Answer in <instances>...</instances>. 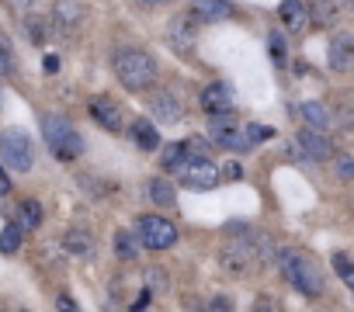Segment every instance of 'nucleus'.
Returning <instances> with one entry per match:
<instances>
[{
  "label": "nucleus",
  "mask_w": 354,
  "mask_h": 312,
  "mask_svg": "<svg viewBox=\"0 0 354 312\" xmlns=\"http://www.w3.org/2000/svg\"><path fill=\"white\" fill-rule=\"evenodd\" d=\"M87 21V8L80 4V0H56V8H53V25L66 35L80 32Z\"/></svg>",
  "instance_id": "0eeeda50"
},
{
  "label": "nucleus",
  "mask_w": 354,
  "mask_h": 312,
  "mask_svg": "<svg viewBox=\"0 0 354 312\" xmlns=\"http://www.w3.org/2000/svg\"><path fill=\"white\" fill-rule=\"evenodd\" d=\"M21 240H25V226L21 222H11L0 229V253H18L21 250Z\"/></svg>",
  "instance_id": "6ab92c4d"
},
{
  "label": "nucleus",
  "mask_w": 354,
  "mask_h": 312,
  "mask_svg": "<svg viewBox=\"0 0 354 312\" xmlns=\"http://www.w3.org/2000/svg\"><path fill=\"white\" fill-rule=\"evenodd\" d=\"M167 42L174 46V52L192 56V52H195V28H192V18H177V21L167 28Z\"/></svg>",
  "instance_id": "9d476101"
},
{
  "label": "nucleus",
  "mask_w": 354,
  "mask_h": 312,
  "mask_svg": "<svg viewBox=\"0 0 354 312\" xmlns=\"http://www.w3.org/2000/svg\"><path fill=\"white\" fill-rule=\"evenodd\" d=\"M15 4H18V8H35L39 0H15Z\"/></svg>",
  "instance_id": "c9c22d12"
},
{
  "label": "nucleus",
  "mask_w": 354,
  "mask_h": 312,
  "mask_svg": "<svg viewBox=\"0 0 354 312\" xmlns=\"http://www.w3.org/2000/svg\"><path fill=\"white\" fill-rule=\"evenodd\" d=\"M142 8H163V4H170V0H139Z\"/></svg>",
  "instance_id": "72a5a7b5"
},
{
  "label": "nucleus",
  "mask_w": 354,
  "mask_h": 312,
  "mask_svg": "<svg viewBox=\"0 0 354 312\" xmlns=\"http://www.w3.org/2000/svg\"><path fill=\"white\" fill-rule=\"evenodd\" d=\"M295 142H299V149L309 156V160H316V164H323V160H330V156H333L330 139H326V135H319L316 128H302V132L295 135Z\"/></svg>",
  "instance_id": "1a4fd4ad"
},
{
  "label": "nucleus",
  "mask_w": 354,
  "mask_h": 312,
  "mask_svg": "<svg viewBox=\"0 0 354 312\" xmlns=\"http://www.w3.org/2000/svg\"><path fill=\"white\" fill-rule=\"evenodd\" d=\"M330 66L337 73H351L354 70V35H333V42H330Z\"/></svg>",
  "instance_id": "9b49d317"
},
{
  "label": "nucleus",
  "mask_w": 354,
  "mask_h": 312,
  "mask_svg": "<svg viewBox=\"0 0 354 312\" xmlns=\"http://www.w3.org/2000/svg\"><path fill=\"white\" fill-rule=\"evenodd\" d=\"M8 191H11V177H8V170H4V167H0V198H4Z\"/></svg>",
  "instance_id": "7c9ffc66"
},
{
  "label": "nucleus",
  "mask_w": 354,
  "mask_h": 312,
  "mask_svg": "<svg viewBox=\"0 0 354 312\" xmlns=\"http://www.w3.org/2000/svg\"><path fill=\"white\" fill-rule=\"evenodd\" d=\"M247 135H250V142L257 146V142L271 139V128H268V125H247Z\"/></svg>",
  "instance_id": "c756f323"
},
{
  "label": "nucleus",
  "mask_w": 354,
  "mask_h": 312,
  "mask_svg": "<svg viewBox=\"0 0 354 312\" xmlns=\"http://www.w3.org/2000/svg\"><path fill=\"white\" fill-rule=\"evenodd\" d=\"M139 236H129V233H118L115 236V250H118V257L122 260H132V257H139Z\"/></svg>",
  "instance_id": "5701e85b"
},
{
  "label": "nucleus",
  "mask_w": 354,
  "mask_h": 312,
  "mask_svg": "<svg viewBox=\"0 0 354 312\" xmlns=\"http://www.w3.org/2000/svg\"><path fill=\"white\" fill-rule=\"evenodd\" d=\"M188 18H192V21L216 25V21H226V18H233V4H230V0H192Z\"/></svg>",
  "instance_id": "6e6552de"
},
{
  "label": "nucleus",
  "mask_w": 354,
  "mask_h": 312,
  "mask_svg": "<svg viewBox=\"0 0 354 312\" xmlns=\"http://www.w3.org/2000/svg\"><path fill=\"white\" fill-rule=\"evenodd\" d=\"M299 111H302L306 125H309V128H316V132H326V128L333 125V115H330V108H326L323 101H306Z\"/></svg>",
  "instance_id": "dca6fc26"
},
{
  "label": "nucleus",
  "mask_w": 354,
  "mask_h": 312,
  "mask_svg": "<svg viewBox=\"0 0 354 312\" xmlns=\"http://www.w3.org/2000/svg\"><path fill=\"white\" fill-rule=\"evenodd\" d=\"M18 70V63H15V52H11V42L8 39H0V73H15Z\"/></svg>",
  "instance_id": "bb28decb"
},
{
  "label": "nucleus",
  "mask_w": 354,
  "mask_h": 312,
  "mask_svg": "<svg viewBox=\"0 0 354 312\" xmlns=\"http://www.w3.org/2000/svg\"><path fill=\"white\" fill-rule=\"evenodd\" d=\"M146 305H149V288H146V291H142V295H139V298L132 302V309L139 312V309H146Z\"/></svg>",
  "instance_id": "2f4dec72"
},
{
  "label": "nucleus",
  "mask_w": 354,
  "mask_h": 312,
  "mask_svg": "<svg viewBox=\"0 0 354 312\" xmlns=\"http://www.w3.org/2000/svg\"><path fill=\"white\" fill-rule=\"evenodd\" d=\"M149 111L160 121H177V118H181V104H177V97L167 94V90H160V94L149 97Z\"/></svg>",
  "instance_id": "2eb2a0df"
},
{
  "label": "nucleus",
  "mask_w": 354,
  "mask_h": 312,
  "mask_svg": "<svg viewBox=\"0 0 354 312\" xmlns=\"http://www.w3.org/2000/svg\"><path fill=\"white\" fill-rule=\"evenodd\" d=\"M42 135H46L49 153L56 156L59 164H73L77 156L84 153V139H80V132H77L63 115H42Z\"/></svg>",
  "instance_id": "f03ea898"
},
{
  "label": "nucleus",
  "mask_w": 354,
  "mask_h": 312,
  "mask_svg": "<svg viewBox=\"0 0 354 312\" xmlns=\"http://www.w3.org/2000/svg\"><path fill=\"white\" fill-rule=\"evenodd\" d=\"M149 198H153L156 208H174L177 205V188L170 181H153L149 184Z\"/></svg>",
  "instance_id": "a211bd4d"
},
{
  "label": "nucleus",
  "mask_w": 354,
  "mask_h": 312,
  "mask_svg": "<svg viewBox=\"0 0 354 312\" xmlns=\"http://www.w3.org/2000/svg\"><path fill=\"white\" fill-rule=\"evenodd\" d=\"M185 153H188L185 142H170V146L163 149V156H160V164H163L167 170H177V167L185 164Z\"/></svg>",
  "instance_id": "4be33fe9"
},
{
  "label": "nucleus",
  "mask_w": 354,
  "mask_h": 312,
  "mask_svg": "<svg viewBox=\"0 0 354 312\" xmlns=\"http://www.w3.org/2000/svg\"><path fill=\"white\" fill-rule=\"evenodd\" d=\"M271 56H274V63H285V39L278 35V32H271Z\"/></svg>",
  "instance_id": "c85d7f7f"
},
{
  "label": "nucleus",
  "mask_w": 354,
  "mask_h": 312,
  "mask_svg": "<svg viewBox=\"0 0 354 312\" xmlns=\"http://www.w3.org/2000/svg\"><path fill=\"white\" fill-rule=\"evenodd\" d=\"M146 288H149V295L167 291V274H163L160 267H146Z\"/></svg>",
  "instance_id": "393cba45"
},
{
  "label": "nucleus",
  "mask_w": 354,
  "mask_h": 312,
  "mask_svg": "<svg viewBox=\"0 0 354 312\" xmlns=\"http://www.w3.org/2000/svg\"><path fill=\"white\" fill-rule=\"evenodd\" d=\"M337 177L354 181V156H337Z\"/></svg>",
  "instance_id": "cd10ccee"
},
{
  "label": "nucleus",
  "mask_w": 354,
  "mask_h": 312,
  "mask_svg": "<svg viewBox=\"0 0 354 312\" xmlns=\"http://www.w3.org/2000/svg\"><path fill=\"white\" fill-rule=\"evenodd\" d=\"M230 305H233V298H216L212 302V309H230Z\"/></svg>",
  "instance_id": "f704fd0d"
},
{
  "label": "nucleus",
  "mask_w": 354,
  "mask_h": 312,
  "mask_svg": "<svg viewBox=\"0 0 354 312\" xmlns=\"http://www.w3.org/2000/svg\"><path fill=\"white\" fill-rule=\"evenodd\" d=\"M42 66H46V73H56V70H59V59H56V56H46Z\"/></svg>",
  "instance_id": "473e14b6"
},
{
  "label": "nucleus",
  "mask_w": 354,
  "mask_h": 312,
  "mask_svg": "<svg viewBox=\"0 0 354 312\" xmlns=\"http://www.w3.org/2000/svg\"><path fill=\"white\" fill-rule=\"evenodd\" d=\"M202 108L209 111V115H223V111H233V97H230V87L226 84H209L205 90H202Z\"/></svg>",
  "instance_id": "ddd939ff"
},
{
  "label": "nucleus",
  "mask_w": 354,
  "mask_h": 312,
  "mask_svg": "<svg viewBox=\"0 0 354 312\" xmlns=\"http://www.w3.org/2000/svg\"><path fill=\"white\" fill-rule=\"evenodd\" d=\"M66 250H73V253H91V250H94V243H91V236H87V233H77V229H73V233L66 236Z\"/></svg>",
  "instance_id": "b1692460"
},
{
  "label": "nucleus",
  "mask_w": 354,
  "mask_h": 312,
  "mask_svg": "<svg viewBox=\"0 0 354 312\" xmlns=\"http://www.w3.org/2000/svg\"><path fill=\"white\" fill-rule=\"evenodd\" d=\"M111 66H115L118 84L125 90H132V94L149 90L156 84V59L149 52H142V49H118L115 59H111Z\"/></svg>",
  "instance_id": "f257e3e1"
},
{
  "label": "nucleus",
  "mask_w": 354,
  "mask_h": 312,
  "mask_svg": "<svg viewBox=\"0 0 354 312\" xmlns=\"http://www.w3.org/2000/svg\"><path fill=\"white\" fill-rule=\"evenodd\" d=\"M91 115H94L108 132H122V128H125V115H122V108L111 104L108 97H94V101H91Z\"/></svg>",
  "instance_id": "f8f14e48"
},
{
  "label": "nucleus",
  "mask_w": 354,
  "mask_h": 312,
  "mask_svg": "<svg viewBox=\"0 0 354 312\" xmlns=\"http://www.w3.org/2000/svg\"><path fill=\"white\" fill-rule=\"evenodd\" d=\"M18 219H21L25 229H39V226H42V205H39L35 198H25V202L18 205Z\"/></svg>",
  "instance_id": "412c9836"
},
{
  "label": "nucleus",
  "mask_w": 354,
  "mask_h": 312,
  "mask_svg": "<svg viewBox=\"0 0 354 312\" xmlns=\"http://www.w3.org/2000/svg\"><path fill=\"white\" fill-rule=\"evenodd\" d=\"M136 236L146 250H170L177 243V226L170 219H160V215H146L136 222Z\"/></svg>",
  "instance_id": "39448f33"
},
{
  "label": "nucleus",
  "mask_w": 354,
  "mask_h": 312,
  "mask_svg": "<svg viewBox=\"0 0 354 312\" xmlns=\"http://www.w3.org/2000/svg\"><path fill=\"white\" fill-rule=\"evenodd\" d=\"M278 18L288 32H302L306 21H309V8L302 4V0H281V8H278Z\"/></svg>",
  "instance_id": "4468645a"
},
{
  "label": "nucleus",
  "mask_w": 354,
  "mask_h": 312,
  "mask_svg": "<svg viewBox=\"0 0 354 312\" xmlns=\"http://www.w3.org/2000/svg\"><path fill=\"white\" fill-rule=\"evenodd\" d=\"M278 267H281V274L288 277V284L299 295H306V298H319L323 295V277H319V271H316V264L309 257H302L295 250H278Z\"/></svg>",
  "instance_id": "7ed1b4c3"
},
{
  "label": "nucleus",
  "mask_w": 354,
  "mask_h": 312,
  "mask_svg": "<svg viewBox=\"0 0 354 312\" xmlns=\"http://www.w3.org/2000/svg\"><path fill=\"white\" fill-rule=\"evenodd\" d=\"M309 18H313L319 28H333V25H337V8L330 4V0H313Z\"/></svg>",
  "instance_id": "aec40b11"
},
{
  "label": "nucleus",
  "mask_w": 354,
  "mask_h": 312,
  "mask_svg": "<svg viewBox=\"0 0 354 312\" xmlns=\"http://www.w3.org/2000/svg\"><path fill=\"white\" fill-rule=\"evenodd\" d=\"M132 142H136L139 149H146V153L160 149V135H156L153 121H132Z\"/></svg>",
  "instance_id": "f3484780"
},
{
  "label": "nucleus",
  "mask_w": 354,
  "mask_h": 312,
  "mask_svg": "<svg viewBox=\"0 0 354 312\" xmlns=\"http://www.w3.org/2000/svg\"><path fill=\"white\" fill-rule=\"evenodd\" d=\"M333 267H337L340 281H344V284H347V288L354 291V264H351V260H347L344 253H337V257H333Z\"/></svg>",
  "instance_id": "a878e982"
},
{
  "label": "nucleus",
  "mask_w": 354,
  "mask_h": 312,
  "mask_svg": "<svg viewBox=\"0 0 354 312\" xmlns=\"http://www.w3.org/2000/svg\"><path fill=\"white\" fill-rule=\"evenodd\" d=\"M181 184L192 191H212L219 184V167L212 160H205V156L188 160V164H181Z\"/></svg>",
  "instance_id": "423d86ee"
},
{
  "label": "nucleus",
  "mask_w": 354,
  "mask_h": 312,
  "mask_svg": "<svg viewBox=\"0 0 354 312\" xmlns=\"http://www.w3.org/2000/svg\"><path fill=\"white\" fill-rule=\"evenodd\" d=\"M0 160H4V167H11L18 174H28L35 167V146H32L25 128H4L0 132Z\"/></svg>",
  "instance_id": "20e7f679"
}]
</instances>
